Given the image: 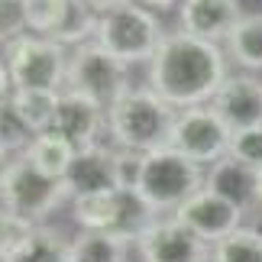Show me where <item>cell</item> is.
Returning a JSON list of instances; mask_svg holds the SVG:
<instances>
[{"label": "cell", "mask_w": 262, "mask_h": 262, "mask_svg": "<svg viewBox=\"0 0 262 262\" xmlns=\"http://www.w3.org/2000/svg\"><path fill=\"white\" fill-rule=\"evenodd\" d=\"M227 65L230 58L224 46L175 29L165 33L159 52L146 65V84L175 110L204 107L230 78Z\"/></svg>", "instance_id": "cell-1"}, {"label": "cell", "mask_w": 262, "mask_h": 262, "mask_svg": "<svg viewBox=\"0 0 262 262\" xmlns=\"http://www.w3.org/2000/svg\"><path fill=\"white\" fill-rule=\"evenodd\" d=\"M175 107H168L149 84H129L114 104L107 107V146L133 149V152H156L168 146L175 123Z\"/></svg>", "instance_id": "cell-2"}, {"label": "cell", "mask_w": 262, "mask_h": 262, "mask_svg": "<svg viewBox=\"0 0 262 262\" xmlns=\"http://www.w3.org/2000/svg\"><path fill=\"white\" fill-rule=\"evenodd\" d=\"M204 181H207L204 165L191 162L188 156L175 152L172 146H162L156 152H146L136 194L146 201V207L156 217L175 214L185 201H191L198 191H204Z\"/></svg>", "instance_id": "cell-3"}, {"label": "cell", "mask_w": 262, "mask_h": 262, "mask_svg": "<svg viewBox=\"0 0 262 262\" xmlns=\"http://www.w3.org/2000/svg\"><path fill=\"white\" fill-rule=\"evenodd\" d=\"M165 39V29H162V19L152 10L133 4H120L114 10H107L97 23V39L94 42L100 49H107L114 58H120L123 65H149L152 55L159 52Z\"/></svg>", "instance_id": "cell-4"}, {"label": "cell", "mask_w": 262, "mask_h": 262, "mask_svg": "<svg viewBox=\"0 0 262 262\" xmlns=\"http://www.w3.org/2000/svg\"><path fill=\"white\" fill-rule=\"evenodd\" d=\"M75 224L91 233H110L117 239L136 246V239L152 227L156 214L146 207V201L136 191H104V194H88L72 201Z\"/></svg>", "instance_id": "cell-5"}, {"label": "cell", "mask_w": 262, "mask_h": 262, "mask_svg": "<svg viewBox=\"0 0 262 262\" xmlns=\"http://www.w3.org/2000/svg\"><path fill=\"white\" fill-rule=\"evenodd\" d=\"M13 91H65L68 75V49L55 39L23 33L4 46Z\"/></svg>", "instance_id": "cell-6"}, {"label": "cell", "mask_w": 262, "mask_h": 262, "mask_svg": "<svg viewBox=\"0 0 262 262\" xmlns=\"http://www.w3.org/2000/svg\"><path fill=\"white\" fill-rule=\"evenodd\" d=\"M65 201H72L65 191V181L36 172L23 156L13 159V168H10L4 188H0V207L4 210H10L23 224L36 227L46 224V217H52Z\"/></svg>", "instance_id": "cell-7"}, {"label": "cell", "mask_w": 262, "mask_h": 262, "mask_svg": "<svg viewBox=\"0 0 262 262\" xmlns=\"http://www.w3.org/2000/svg\"><path fill=\"white\" fill-rule=\"evenodd\" d=\"M129 84H133L129 81V65L114 58L97 42H84L68 52L65 91H78V94L97 100L100 107H110Z\"/></svg>", "instance_id": "cell-8"}, {"label": "cell", "mask_w": 262, "mask_h": 262, "mask_svg": "<svg viewBox=\"0 0 262 262\" xmlns=\"http://www.w3.org/2000/svg\"><path fill=\"white\" fill-rule=\"evenodd\" d=\"M230 136L233 133L227 129V123L210 110V104H204L175 114L168 146L198 165H217L230 152Z\"/></svg>", "instance_id": "cell-9"}, {"label": "cell", "mask_w": 262, "mask_h": 262, "mask_svg": "<svg viewBox=\"0 0 262 262\" xmlns=\"http://www.w3.org/2000/svg\"><path fill=\"white\" fill-rule=\"evenodd\" d=\"M139 262H207V243L194 236L175 217H156L152 227L136 239Z\"/></svg>", "instance_id": "cell-10"}, {"label": "cell", "mask_w": 262, "mask_h": 262, "mask_svg": "<svg viewBox=\"0 0 262 262\" xmlns=\"http://www.w3.org/2000/svg\"><path fill=\"white\" fill-rule=\"evenodd\" d=\"M178 224H185L194 236H201L207 246H217L220 239H227L230 233H236L243 227V210H236L233 204H227L224 198H217L214 191H198L191 201H185L175 214Z\"/></svg>", "instance_id": "cell-11"}, {"label": "cell", "mask_w": 262, "mask_h": 262, "mask_svg": "<svg viewBox=\"0 0 262 262\" xmlns=\"http://www.w3.org/2000/svg\"><path fill=\"white\" fill-rule=\"evenodd\" d=\"M210 110L227 123L230 133L262 126V78L259 75H230L210 100Z\"/></svg>", "instance_id": "cell-12"}, {"label": "cell", "mask_w": 262, "mask_h": 262, "mask_svg": "<svg viewBox=\"0 0 262 262\" xmlns=\"http://www.w3.org/2000/svg\"><path fill=\"white\" fill-rule=\"evenodd\" d=\"M52 129L65 136L75 149L97 146L100 136L107 133V107H100L97 100L78 94V91H62Z\"/></svg>", "instance_id": "cell-13"}, {"label": "cell", "mask_w": 262, "mask_h": 262, "mask_svg": "<svg viewBox=\"0 0 262 262\" xmlns=\"http://www.w3.org/2000/svg\"><path fill=\"white\" fill-rule=\"evenodd\" d=\"M239 0H181L178 7V29L188 36L207 39V42L224 46L233 26L243 19Z\"/></svg>", "instance_id": "cell-14"}, {"label": "cell", "mask_w": 262, "mask_h": 262, "mask_svg": "<svg viewBox=\"0 0 262 262\" xmlns=\"http://www.w3.org/2000/svg\"><path fill=\"white\" fill-rule=\"evenodd\" d=\"M117 149L107 143L78 149L72 168L65 175V191L68 198H88V194H104V191H117Z\"/></svg>", "instance_id": "cell-15"}, {"label": "cell", "mask_w": 262, "mask_h": 262, "mask_svg": "<svg viewBox=\"0 0 262 262\" xmlns=\"http://www.w3.org/2000/svg\"><path fill=\"white\" fill-rule=\"evenodd\" d=\"M207 191H214L217 198H224L227 204L249 214L253 207H262V191H259V168L239 162L233 156H224L217 165L207 168Z\"/></svg>", "instance_id": "cell-16"}, {"label": "cell", "mask_w": 262, "mask_h": 262, "mask_svg": "<svg viewBox=\"0 0 262 262\" xmlns=\"http://www.w3.org/2000/svg\"><path fill=\"white\" fill-rule=\"evenodd\" d=\"M68 243L72 236H65L62 230L36 224L10 246L4 262H68Z\"/></svg>", "instance_id": "cell-17"}, {"label": "cell", "mask_w": 262, "mask_h": 262, "mask_svg": "<svg viewBox=\"0 0 262 262\" xmlns=\"http://www.w3.org/2000/svg\"><path fill=\"white\" fill-rule=\"evenodd\" d=\"M224 52L233 65H239L243 72L256 75L262 72V10H249L243 19L233 26V33L227 36Z\"/></svg>", "instance_id": "cell-18"}, {"label": "cell", "mask_w": 262, "mask_h": 262, "mask_svg": "<svg viewBox=\"0 0 262 262\" xmlns=\"http://www.w3.org/2000/svg\"><path fill=\"white\" fill-rule=\"evenodd\" d=\"M75 156H78V149L68 143L65 136H58L55 129L39 133L33 143H29V149L23 152V159L36 168V172H42L49 178H55V181H65L68 168H72V162H75Z\"/></svg>", "instance_id": "cell-19"}, {"label": "cell", "mask_w": 262, "mask_h": 262, "mask_svg": "<svg viewBox=\"0 0 262 262\" xmlns=\"http://www.w3.org/2000/svg\"><path fill=\"white\" fill-rule=\"evenodd\" d=\"M129 253H136L133 243L91 230L75 233L68 243V262H129Z\"/></svg>", "instance_id": "cell-20"}, {"label": "cell", "mask_w": 262, "mask_h": 262, "mask_svg": "<svg viewBox=\"0 0 262 262\" xmlns=\"http://www.w3.org/2000/svg\"><path fill=\"white\" fill-rule=\"evenodd\" d=\"M58 94L62 91H13V107L23 117V123L33 133H49L55 123V110H58Z\"/></svg>", "instance_id": "cell-21"}, {"label": "cell", "mask_w": 262, "mask_h": 262, "mask_svg": "<svg viewBox=\"0 0 262 262\" xmlns=\"http://www.w3.org/2000/svg\"><path fill=\"white\" fill-rule=\"evenodd\" d=\"M72 0H23V13H26V33L52 39L62 29Z\"/></svg>", "instance_id": "cell-22"}, {"label": "cell", "mask_w": 262, "mask_h": 262, "mask_svg": "<svg viewBox=\"0 0 262 262\" xmlns=\"http://www.w3.org/2000/svg\"><path fill=\"white\" fill-rule=\"evenodd\" d=\"M210 262H262V233L256 227H239L210 249Z\"/></svg>", "instance_id": "cell-23"}, {"label": "cell", "mask_w": 262, "mask_h": 262, "mask_svg": "<svg viewBox=\"0 0 262 262\" xmlns=\"http://www.w3.org/2000/svg\"><path fill=\"white\" fill-rule=\"evenodd\" d=\"M36 139V133L23 123V117L16 114L13 97H0V149L19 159L29 149V143Z\"/></svg>", "instance_id": "cell-24"}, {"label": "cell", "mask_w": 262, "mask_h": 262, "mask_svg": "<svg viewBox=\"0 0 262 262\" xmlns=\"http://www.w3.org/2000/svg\"><path fill=\"white\" fill-rule=\"evenodd\" d=\"M239 159V162L253 165V168H262V126H249V129H236L230 136V152Z\"/></svg>", "instance_id": "cell-25"}, {"label": "cell", "mask_w": 262, "mask_h": 262, "mask_svg": "<svg viewBox=\"0 0 262 262\" xmlns=\"http://www.w3.org/2000/svg\"><path fill=\"white\" fill-rule=\"evenodd\" d=\"M26 33L23 0H0V46H10Z\"/></svg>", "instance_id": "cell-26"}, {"label": "cell", "mask_w": 262, "mask_h": 262, "mask_svg": "<svg viewBox=\"0 0 262 262\" xmlns=\"http://www.w3.org/2000/svg\"><path fill=\"white\" fill-rule=\"evenodd\" d=\"M143 159L146 152H133V149H117V181L123 191H136L139 175H143Z\"/></svg>", "instance_id": "cell-27"}, {"label": "cell", "mask_w": 262, "mask_h": 262, "mask_svg": "<svg viewBox=\"0 0 262 262\" xmlns=\"http://www.w3.org/2000/svg\"><path fill=\"white\" fill-rule=\"evenodd\" d=\"M29 230V224H23V220H16L10 210L0 207V262H4V256L10 253V246L16 243L19 236H23Z\"/></svg>", "instance_id": "cell-28"}, {"label": "cell", "mask_w": 262, "mask_h": 262, "mask_svg": "<svg viewBox=\"0 0 262 262\" xmlns=\"http://www.w3.org/2000/svg\"><path fill=\"white\" fill-rule=\"evenodd\" d=\"M133 4L146 7V10H152V13H165V10H172L175 4L181 7V0H133Z\"/></svg>", "instance_id": "cell-29"}, {"label": "cell", "mask_w": 262, "mask_h": 262, "mask_svg": "<svg viewBox=\"0 0 262 262\" xmlns=\"http://www.w3.org/2000/svg\"><path fill=\"white\" fill-rule=\"evenodd\" d=\"M13 94V81H10V68H7V58L0 55V97H10Z\"/></svg>", "instance_id": "cell-30"}, {"label": "cell", "mask_w": 262, "mask_h": 262, "mask_svg": "<svg viewBox=\"0 0 262 262\" xmlns=\"http://www.w3.org/2000/svg\"><path fill=\"white\" fill-rule=\"evenodd\" d=\"M81 4H88L97 16H104L107 10H114V7H120V4H126V0H81Z\"/></svg>", "instance_id": "cell-31"}, {"label": "cell", "mask_w": 262, "mask_h": 262, "mask_svg": "<svg viewBox=\"0 0 262 262\" xmlns=\"http://www.w3.org/2000/svg\"><path fill=\"white\" fill-rule=\"evenodd\" d=\"M10 168H13V156L0 149V188H4V181H7V175H10Z\"/></svg>", "instance_id": "cell-32"}, {"label": "cell", "mask_w": 262, "mask_h": 262, "mask_svg": "<svg viewBox=\"0 0 262 262\" xmlns=\"http://www.w3.org/2000/svg\"><path fill=\"white\" fill-rule=\"evenodd\" d=\"M256 230H259V233H262V214H259V224H256Z\"/></svg>", "instance_id": "cell-33"}, {"label": "cell", "mask_w": 262, "mask_h": 262, "mask_svg": "<svg viewBox=\"0 0 262 262\" xmlns=\"http://www.w3.org/2000/svg\"><path fill=\"white\" fill-rule=\"evenodd\" d=\"M259 191H262V168H259Z\"/></svg>", "instance_id": "cell-34"}]
</instances>
